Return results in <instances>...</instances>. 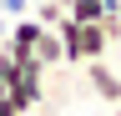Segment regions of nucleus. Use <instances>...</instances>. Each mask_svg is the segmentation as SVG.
<instances>
[{
  "mask_svg": "<svg viewBox=\"0 0 121 116\" xmlns=\"http://www.w3.org/2000/svg\"><path fill=\"white\" fill-rule=\"evenodd\" d=\"M60 35V56H66V66H86V61H106V51H111V40L96 20H60L56 25Z\"/></svg>",
  "mask_w": 121,
  "mask_h": 116,
  "instance_id": "nucleus-1",
  "label": "nucleus"
},
{
  "mask_svg": "<svg viewBox=\"0 0 121 116\" xmlns=\"http://www.w3.org/2000/svg\"><path fill=\"white\" fill-rule=\"evenodd\" d=\"M5 101H10V106L20 111V116H25L30 106H40V101H45V66H40V61H25V66H15Z\"/></svg>",
  "mask_w": 121,
  "mask_h": 116,
  "instance_id": "nucleus-2",
  "label": "nucleus"
},
{
  "mask_svg": "<svg viewBox=\"0 0 121 116\" xmlns=\"http://www.w3.org/2000/svg\"><path fill=\"white\" fill-rule=\"evenodd\" d=\"M86 81H91V91H96L101 101H111V106L121 101V76H116L106 61H86Z\"/></svg>",
  "mask_w": 121,
  "mask_h": 116,
  "instance_id": "nucleus-3",
  "label": "nucleus"
},
{
  "mask_svg": "<svg viewBox=\"0 0 121 116\" xmlns=\"http://www.w3.org/2000/svg\"><path fill=\"white\" fill-rule=\"evenodd\" d=\"M35 61H40V66H66V56H60V35L45 30V25H40V35H35Z\"/></svg>",
  "mask_w": 121,
  "mask_h": 116,
  "instance_id": "nucleus-4",
  "label": "nucleus"
},
{
  "mask_svg": "<svg viewBox=\"0 0 121 116\" xmlns=\"http://www.w3.org/2000/svg\"><path fill=\"white\" fill-rule=\"evenodd\" d=\"M60 10H66L71 20H101V15H106L101 0H60Z\"/></svg>",
  "mask_w": 121,
  "mask_h": 116,
  "instance_id": "nucleus-5",
  "label": "nucleus"
},
{
  "mask_svg": "<svg viewBox=\"0 0 121 116\" xmlns=\"http://www.w3.org/2000/svg\"><path fill=\"white\" fill-rule=\"evenodd\" d=\"M35 20L45 25V30H56V25L66 20V10H60V0H35Z\"/></svg>",
  "mask_w": 121,
  "mask_h": 116,
  "instance_id": "nucleus-6",
  "label": "nucleus"
},
{
  "mask_svg": "<svg viewBox=\"0 0 121 116\" xmlns=\"http://www.w3.org/2000/svg\"><path fill=\"white\" fill-rule=\"evenodd\" d=\"M25 10H30V0H0V15L5 20H20Z\"/></svg>",
  "mask_w": 121,
  "mask_h": 116,
  "instance_id": "nucleus-7",
  "label": "nucleus"
},
{
  "mask_svg": "<svg viewBox=\"0 0 121 116\" xmlns=\"http://www.w3.org/2000/svg\"><path fill=\"white\" fill-rule=\"evenodd\" d=\"M0 116H20V111H15V106H10V101H0Z\"/></svg>",
  "mask_w": 121,
  "mask_h": 116,
  "instance_id": "nucleus-8",
  "label": "nucleus"
},
{
  "mask_svg": "<svg viewBox=\"0 0 121 116\" xmlns=\"http://www.w3.org/2000/svg\"><path fill=\"white\" fill-rule=\"evenodd\" d=\"M116 116H121V101H116Z\"/></svg>",
  "mask_w": 121,
  "mask_h": 116,
  "instance_id": "nucleus-9",
  "label": "nucleus"
},
{
  "mask_svg": "<svg viewBox=\"0 0 121 116\" xmlns=\"http://www.w3.org/2000/svg\"><path fill=\"white\" fill-rule=\"evenodd\" d=\"M30 5H35V0H30Z\"/></svg>",
  "mask_w": 121,
  "mask_h": 116,
  "instance_id": "nucleus-10",
  "label": "nucleus"
}]
</instances>
